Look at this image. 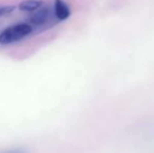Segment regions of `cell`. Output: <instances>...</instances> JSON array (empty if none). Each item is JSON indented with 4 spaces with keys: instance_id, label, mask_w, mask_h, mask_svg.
Wrapping results in <instances>:
<instances>
[{
    "instance_id": "1",
    "label": "cell",
    "mask_w": 154,
    "mask_h": 153,
    "mask_svg": "<svg viewBox=\"0 0 154 153\" xmlns=\"http://www.w3.org/2000/svg\"><path fill=\"white\" fill-rule=\"evenodd\" d=\"M32 25L29 23H18L11 25L0 33V44H12L26 38L32 33Z\"/></svg>"
},
{
    "instance_id": "2",
    "label": "cell",
    "mask_w": 154,
    "mask_h": 153,
    "mask_svg": "<svg viewBox=\"0 0 154 153\" xmlns=\"http://www.w3.org/2000/svg\"><path fill=\"white\" fill-rule=\"evenodd\" d=\"M54 15L57 21H64L69 18L71 11L69 5L64 0H55L54 1Z\"/></svg>"
},
{
    "instance_id": "3",
    "label": "cell",
    "mask_w": 154,
    "mask_h": 153,
    "mask_svg": "<svg viewBox=\"0 0 154 153\" xmlns=\"http://www.w3.org/2000/svg\"><path fill=\"white\" fill-rule=\"evenodd\" d=\"M53 14H54V8H53V12H51V8H46V6L39 8L38 12L32 16L31 20H29L31 21L29 24L36 25V26H40V25L45 24L49 20V18H51V16Z\"/></svg>"
},
{
    "instance_id": "4",
    "label": "cell",
    "mask_w": 154,
    "mask_h": 153,
    "mask_svg": "<svg viewBox=\"0 0 154 153\" xmlns=\"http://www.w3.org/2000/svg\"><path fill=\"white\" fill-rule=\"evenodd\" d=\"M42 0H24V1L19 3L18 8L23 12H35V11L42 8Z\"/></svg>"
},
{
    "instance_id": "5",
    "label": "cell",
    "mask_w": 154,
    "mask_h": 153,
    "mask_svg": "<svg viewBox=\"0 0 154 153\" xmlns=\"http://www.w3.org/2000/svg\"><path fill=\"white\" fill-rule=\"evenodd\" d=\"M15 5H0V17L8 15L15 11Z\"/></svg>"
},
{
    "instance_id": "6",
    "label": "cell",
    "mask_w": 154,
    "mask_h": 153,
    "mask_svg": "<svg viewBox=\"0 0 154 153\" xmlns=\"http://www.w3.org/2000/svg\"><path fill=\"white\" fill-rule=\"evenodd\" d=\"M3 153H25V152L20 149H14V150H8V151H5Z\"/></svg>"
}]
</instances>
